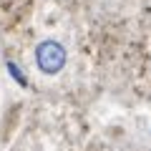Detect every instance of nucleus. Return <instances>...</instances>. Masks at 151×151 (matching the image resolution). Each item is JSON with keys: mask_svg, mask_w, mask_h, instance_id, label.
Returning <instances> with one entry per match:
<instances>
[{"mask_svg": "<svg viewBox=\"0 0 151 151\" xmlns=\"http://www.w3.org/2000/svg\"><path fill=\"white\" fill-rule=\"evenodd\" d=\"M65 60H68V53L58 40H40L35 45V63L40 68V73H45V76L60 73Z\"/></svg>", "mask_w": 151, "mask_h": 151, "instance_id": "f257e3e1", "label": "nucleus"}, {"mask_svg": "<svg viewBox=\"0 0 151 151\" xmlns=\"http://www.w3.org/2000/svg\"><path fill=\"white\" fill-rule=\"evenodd\" d=\"M8 70H10V76L15 78L18 83H20V86H28V78H25V76L20 73V68H18V65L13 63V60H8Z\"/></svg>", "mask_w": 151, "mask_h": 151, "instance_id": "f03ea898", "label": "nucleus"}]
</instances>
